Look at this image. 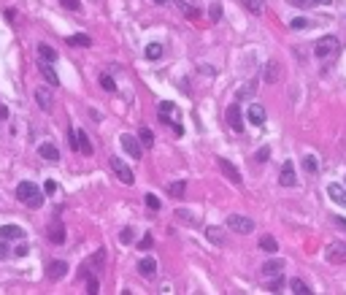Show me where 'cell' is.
<instances>
[{"label":"cell","mask_w":346,"mask_h":295,"mask_svg":"<svg viewBox=\"0 0 346 295\" xmlns=\"http://www.w3.org/2000/svg\"><path fill=\"white\" fill-rule=\"evenodd\" d=\"M90 44H92V38L84 35V33H76V35L68 38V46H90Z\"/></svg>","instance_id":"cell-27"},{"label":"cell","mask_w":346,"mask_h":295,"mask_svg":"<svg viewBox=\"0 0 346 295\" xmlns=\"http://www.w3.org/2000/svg\"><path fill=\"white\" fill-rule=\"evenodd\" d=\"M144 200H146L149 212H160V208H162V203H160V198H157V195H152V192H149V195H146Z\"/></svg>","instance_id":"cell-34"},{"label":"cell","mask_w":346,"mask_h":295,"mask_svg":"<svg viewBox=\"0 0 346 295\" xmlns=\"http://www.w3.org/2000/svg\"><path fill=\"white\" fill-rule=\"evenodd\" d=\"M73 138H76V149L81 154H92V144H90V136L84 130H73Z\"/></svg>","instance_id":"cell-11"},{"label":"cell","mask_w":346,"mask_h":295,"mask_svg":"<svg viewBox=\"0 0 346 295\" xmlns=\"http://www.w3.org/2000/svg\"><path fill=\"white\" fill-rule=\"evenodd\" d=\"M263 271L265 276H281V271H284V260H268V263H263Z\"/></svg>","instance_id":"cell-16"},{"label":"cell","mask_w":346,"mask_h":295,"mask_svg":"<svg viewBox=\"0 0 346 295\" xmlns=\"http://www.w3.org/2000/svg\"><path fill=\"white\" fill-rule=\"evenodd\" d=\"M49 238H52L54 244H62V241H65V230H62V225H52Z\"/></svg>","instance_id":"cell-29"},{"label":"cell","mask_w":346,"mask_h":295,"mask_svg":"<svg viewBox=\"0 0 346 295\" xmlns=\"http://www.w3.org/2000/svg\"><path fill=\"white\" fill-rule=\"evenodd\" d=\"M38 54H41V63H57V52L52 49V46H46V44H41L38 46Z\"/></svg>","instance_id":"cell-22"},{"label":"cell","mask_w":346,"mask_h":295,"mask_svg":"<svg viewBox=\"0 0 346 295\" xmlns=\"http://www.w3.org/2000/svg\"><path fill=\"white\" fill-rule=\"evenodd\" d=\"M154 3H157V6H162V3H168V0H154Z\"/></svg>","instance_id":"cell-51"},{"label":"cell","mask_w":346,"mask_h":295,"mask_svg":"<svg viewBox=\"0 0 346 295\" xmlns=\"http://www.w3.org/2000/svg\"><path fill=\"white\" fill-rule=\"evenodd\" d=\"M303 168L309 171V174H317V168H319V165H317V157H314V154H309V157L303 160Z\"/></svg>","instance_id":"cell-37"},{"label":"cell","mask_w":346,"mask_h":295,"mask_svg":"<svg viewBox=\"0 0 346 295\" xmlns=\"http://www.w3.org/2000/svg\"><path fill=\"white\" fill-rule=\"evenodd\" d=\"M38 71H41V76L52 84V87H57V84H60V79H57V73H54V65H52V63H38Z\"/></svg>","instance_id":"cell-18"},{"label":"cell","mask_w":346,"mask_h":295,"mask_svg":"<svg viewBox=\"0 0 346 295\" xmlns=\"http://www.w3.org/2000/svg\"><path fill=\"white\" fill-rule=\"evenodd\" d=\"M279 184H281V187H295V184H297V179H295V165H292V162H284V165H281Z\"/></svg>","instance_id":"cell-9"},{"label":"cell","mask_w":346,"mask_h":295,"mask_svg":"<svg viewBox=\"0 0 346 295\" xmlns=\"http://www.w3.org/2000/svg\"><path fill=\"white\" fill-rule=\"evenodd\" d=\"M35 100H38V106H41L44 111H52L54 100H52V92L46 90V87H38V90H35Z\"/></svg>","instance_id":"cell-14"},{"label":"cell","mask_w":346,"mask_h":295,"mask_svg":"<svg viewBox=\"0 0 346 295\" xmlns=\"http://www.w3.org/2000/svg\"><path fill=\"white\" fill-rule=\"evenodd\" d=\"M162 57V46L160 44H149L146 46V60H160Z\"/></svg>","instance_id":"cell-30"},{"label":"cell","mask_w":346,"mask_h":295,"mask_svg":"<svg viewBox=\"0 0 346 295\" xmlns=\"http://www.w3.org/2000/svg\"><path fill=\"white\" fill-rule=\"evenodd\" d=\"M87 290H90L92 295H95V292L100 290V284H98V279H95V276H90V274H87Z\"/></svg>","instance_id":"cell-38"},{"label":"cell","mask_w":346,"mask_h":295,"mask_svg":"<svg viewBox=\"0 0 346 295\" xmlns=\"http://www.w3.org/2000/svg\"><path fill=\"white\" fill-rule=\"evenodd\" d=\"M335 225H341V228H346V220H343V217H335Z\"/></svg>","instance_id":"cell-50"},{"label":"cell","mask_w":346,"mask_h":295,"mask_svg":"<svg viewBox=\"0 0 346 295\" xmlns=\"http://www.w3.org/2000/svg\"><path fill=\"white\" fill-rule=\"evenodd\" d=\"M246 116H249V122H251V125H263V122H265V108L263 106H260V103H251L249 106V111H246Z\"/></svg>","instance_id":"cell-13"},{"label":"cell","mask_w":346,"mask_h":295,"mask_svg":"<svg viewBox=\"0 0 346 295\" xmlns=\"http://www.w3.org/2000/svg\"><path fill=\"white\" fill-rule=\"evenodd\" d=\"M289 287H292V292H297V295H309L311 292V287L303 282V279H292V282H289Z\"/></svg>","instance_id":"cell-28"},{"label":"cell","mask_w":346,"mask_h":295,"mask_svg":"<svg viewBox=\"0 0 346 295\" xmlns=\"http://www.w3.org/2000/svg\"><path fill=\"white\" fill-rule=\"evenodd\" d=\"M152 246V233H146L144 238H141V249H149Z\"/></svg>","instance_id":"cell-44"},{"label":"cell","mask_w":346,"mask_h":295,"mask_svg":"<svg viewBox=\"0 0 346 295\" xmlns=\"http://www.w3.org/2000/svg\"><path fill=\"white\" fill-rule=\"evenodd\" d=\"M241 3H243V9H246L249 14H254V17H260V14H263V9H265L263 0H241Z\"/></svg>","instance_id":"cell-25"},{"label":"cell","mask_w":346,"mask_h":295,"mask_svg":"<svg viewBox=\"0 0 346 295\" xmlns=\"http://www.w3.org/2000/svg\"><path fill=\"white\" fill-rule=\"evenodd\" d=\"M9 258V252H6V244H3V238H0V260H6Z\"/></svg>","instance_id":"cell-47"},{"label":"cell","mask_w":346,"mask_h":295,"mask_svg":"<svg viewBox=\"0 0 346 295\" xmlns=\"http://www.w3.org/2000/svg\"><path fill=\"white\" fill-rule=\"evenodd\" d=\"M108 162H111V171H114L116 176H119V182H122V184H133V182H136V176H133L130 165H127L124 160H119V157H111Z\"/></svg>","instance_id":"cell-4"},{"label":"cell","mask_w":346,"mask_h":295,"mask_svg":"<svg viewBox=\"0 0 346 295\" xmlns=\"http://www.w3.org/2000/svg\"><path fill=\"white\" fill-rule=\"evenodd\" d=\"M263 76H265V81H268V84H276L281 79V63H279V60H268Z\"/></svg>","instance_id":"cell-8"},{"label":"cell","mask_w":346,"mask_h":295,"mask_svg":"<svg viewBox=\"0 0 346 295\" xmlns=\"http://www.w3.org/2000/svg\"><path fill=\"white\" fill-rule=\"evenodd\" d=\"M297 9H311V6H322V3H333V0H292Z\"/></svg>","instance_id":"cell-33"},{"label":"cell","mask_w":346,"mask_h":295,"mask_svg":"<svg viewBox=\"0 0 346 295\" xmlns=\"http://www.w3.org/2000/svg\"><path fill=\"white\" fill-rule=\"evenodd\" d=\"M6 19L14 22V19H17V11H14V9H6Z\"/></svg>","instance_id":"cell-48"},{"label":"cell","mask_w":346,"mask_h":295,"mask_svg":"<svg viewBox=\"0 0 346 295\" xmlns=\"http://www.w3.org/2000/svg\"><path fill=\"white\" fill-rule=\"evenodd\" d=\"M44 192H46V195H54V192H57V182L49 179V182L44 184Z\"/></svg>","instance_id":"cell-42"},{"label":"cell","mask_w":346,"mask_h":295,"mask_svg":"<svg viewBox=\"0 0 346 295\" xmlns=\"http://www.w3.org/2000/svg\"><path fill=\"white\" fill-rule=\"evenodd\" d=\"M179 217H182V220H187V222H190V225H198V217H192L190 212H184V208H179V212H176Z\"/></svg>","instance_id":"cell-40"},{"label":"cell","mask_w":346,"mask_h":295,"mask_svg":"<svg viewBox=\"0 0 346 295\" xmlns=\"http://www.w3.org/2000/svg\"><path fill=\"white\" fill-rule=\"evenodd\" d=\"M281 284H284V279H273V282L268 284V290H273V292H276V290H281Z\"/></svg>","instance_id":"cell-45"},{"label":"cell","mask_w":346,"mask_h":295,"mask_svg":"<svg viewBox=\"0 0 346 295\" xmlns=\"http://www.w3.org/2000/svg\"><path fill=\"white\" fill-rule=\"evenodd\" d=\"M257 246H260L263 252H271V255L279 249V244H276V238H273V236H260V244H257Z\"/></svg>","instance_id":"cell-23"},{"label":"cell","mask_w":346,"mask_h":295,"mask_svg":"<svg viewBox=\"0 0 346 295\" xmlns=\"http://www.w3.org/2000/svg\"><path fill=\"white\" fill-rule=\"evenodd\" d=\"M60 3L65 6L68 11H78V9H81V3H78V0H60Z\"/></svg>","instance_id":"cell-41"},{"label":"cell","mask_w":346,"mask_h":295,"mask_svg":"<svg viewBox=\"0 0 346 295\" xmlns=\"http://www.w3.org/2000/svg\"><path fill=\"white\" fill-rule=\"evenodd\" d=\"M208 14H211V19H214V22H219V19H222V6L214 3V6L208 9Z\"/></svg>","instance_id":"cell-39"},{"label":"cell","mask_w":346,"mask_h":295,"mask_svg":"<svg viewBox=\"0 0 346 295\" xmlns=\"http://www.w3.org/2000/svg\"><path fill=\"white\" fill-rule=\"evenodd\" d=\"M0 238H3V241H11V238H25V230H22L19 225H3V228H0Z\"/></svg>","instance_id":"cell-12"},{"label":"cell","mask_w":346,"mask_h":295,"mask_svg":"<svg viewBox=\"0 0 346 295\" xmlns=\"http://www.w3.org/2000/svg\"><path fill=\"white\" fill-rule=\"evenodd\" d=\"M68 274V263H62V260H54L52 266H49V279H62Z\"/></svg>","instance_id":"cell-21"},{"label":"cell","mask_w":346,"mask_h":295,"mask_svg":"<svg viewBox=\"0 0 346 295\" xmlns=\"http://www.w3.org/2000/svg\"><path fill=\"white\" fill-rule=\"evenodd\" d=\"M206 236H208V241L211 244H217V246H222L227 238H225V233L219 230V228H206Z\"/></svg>","instance_id":"cell-24"},{"label":"cell","mask_w":346,"mask_h":295,"mask_svg":"<svg viewBox=\"0 0 346 295\" xmlns=\"http://www.w3.org/2000/svg\"><path fill=\"white\" fill-rule=\"evenodd\" d=\"M17 255H19V258H25V255H27V244H19L17 246Z\"/></svg>","instance_id":"cell-49"},{"label":"cell","mask_w":346,"mask_h":295,"mask_svg":"<svg viewBox=\"0 0 346 295\" xmlns=\"http://www.w3.org/2000/svg\"><path fill=\"white\" fill-rule=\"evenodd\" d=\"M184 190H187V182H173V184H168V192H170L173 198H182Z\"/></svg>","instance_id":"cell-31"},{"label":"cell","mask_w":346,"mask_h":295,"mask_svg":"<svg viewBox=\"0 0 346 295\" xmlns=\"http://www.w3.org/2000/svg\"><path fill=\"white\" fill-rule=\"evenodd\" d=\"M119 141H122V149L127 152L133 160H141V154H144V146L138 144V138H136V136H127V133H124V136L119 138Z\"/></svg>","instance_id":"cell-6"},{"label":"cell","mask_w":346,"mask_h":295,"mask_svg":"<svg viewBox=\"0 0 346 295\" xmlns=\"http://www.w3.org/2000/svg\"><path fill=\"white\" fill-rule=\"evenodd\" d=\"M119 238H122V244H130V241H133V228H124Z\"/></svg>","instance_id":"cell-43"},{"label":"cell","mask_w":346,"mask_h":295,"mask_svg":"<svg viewBox=\"0 0 346 295\" xmlns=\"http://www.w3.org/2000/svg\"><path fill=\"white\" fill-rule=\"evenodd\" d=\"M138 141L144 144V146H152V144H154V136H152V130H149V128H141V133H138Z\"/></svg>","instance_id":"cell-32"},{"label":"cell","mask_w":346,"mask_h":295,"mask_svg":"<svg viewBox=\"0 0 346 295\" xmlns=\"http://www.w3.org/2000/svg\"><path fill=\"white\" fill-rule=\"evenodd\" d=\"M227 228L241 233V236H246V233L254 230V220H249V217H243V214H230L227 217Z\"/></svg>","instance_id":"cell-3"},{"label":"cell","mask_w":346,"mask_h":295,"mask_svg":"<svg viewBox=\"0 0 346 295\" xmlns=\"http://www.w3.org/2000/svg\"><path fill=\"white\" fill-rule=\"evenodd\" d=\"M17 198L22 200V203L33 206V208H38L44 203V192L38 190V184H33V182H19L17 184Z\"/></svg>","instance_id":"cell-1"},{"label":"cell","mask_w":346,"mask_h":295,"mask_svg":"<svg viewBox=\"0 0 346 295\" xmlns=\"http://www.w3.org/2000/svg\"><path fill=\"white\" fill-rule=\"evenodd\" d=\"M157 111H160V119L165 122V125H173L170 114H176V106H173L170 100H162V103H160V108H157Z\"/></svg>","instance_id":"cell-20"},{"label":"cell","mask_w":346,"mask_h":295,"mask_svg":"<svg viewBox=\"0 0 346 295\" xmlns=\"http://www.w3.org/2000/svg\"><path fill=\"white\" fill-rule=\"evenodd\" d=\"M100 87H103L106 92H114V90H116V81L106 73V76H100Z\"/></svg>","instance_id":"cell-35"},{"label":"cell","mask_w":346,"mask_h":295,"mask_svg":"<svg viewBox=\"0 0 346 295\" xmlns=\"http://www.w3.org/2000/svg\"><path fill=\"white\" fill-rule=\"evenodd\" d=\"M325 260L335 263V266H338V263H346V241H333V244H330L325 249Z\"/></svg>","instance_id":"cell-5"},{"label":"cell","mask_w":346,"mask_h":295,"mask_svg":"<svg viewBox=\"0 0 346 295\" xmlns=\"http://www.w3.org/2000/svg\"><path fill=\"white\" fill-rule=\"evenodd\" d=\"M227 125H230L235 133H241L243 130V119H241V111H238V103L227 106Z\"/></svg>","instance_id":"cell-10"},{"label":"cell","mask_w":346,"mask_h":295,"mask_svg":"<svg viewBox=\"0 0 346 295\" xmlns=\"http://www.w3.org/2000/svg\"><path fill=\"white\" fill-rule=\"evenodd\" d=\"M173 3H176L179 9L184 11V17H187V19H198V17H200V11H198V9H192V6H187L184 0H173Z\"/></svg>","instance_id":"cell-26"},{"label":"cell","mask_w":346,"mask_h":295,"mask_svg":"<svg viewBox=\"0 0 346 295\" xmlns=\"http://www.w3.org/2000/svg\"><path fill=\"white\" fill-rule=\"evenodd\" d=\"M338 49H341V44H338L335 35H325V38H319V41L314 44V54H317V57H322V60L338 54Z\"/></svg>","instance_id":"cell-2"},{"label":"cell","mask_w":346,"mask_h":295,"mask_svg":"<svg viewBox=\"0 0 346 295\" xmlns=\"http://www.w3.org/2000/svg\"><path fill=\"white\" fill-rule=\"evenodd\" d=\"M138 274L146 276V279H152L157 274V260L154 258H144V260L138 263Z\"/></svg>","instance_id":"cell-15"},{"label":"cell","mask_w":346,"mask_h":295,"mask_svg":"<svg viewBox=\"0 0 346 295\" xmlns=\"http://www.w3.org/2000/svg\"><path fill=\"white\" fill-rule=\"evenodd\" d=\"M327 195L333 198L338 206H346V190L341 187V184H327Z\"/></svg>","instance_id":"cell-19"},{"label":"cell","mask_w":346,"mask_h":295,"mask_svg":"<svg viewBox=\"0 0 346 295\" xmlns=\"http://www.w3.org/2000/svg\"><path fill=\"white\" fill-rule=\"evenodd\" d=\"M217 165H219V171H222V174H225V176H227V179H230L233 184H241V174H238V168H235L230 160L217 157Z\"/></svg>","instance_id":"cell-7"},{"label":"cell","mask_w":346,"mask_h":295,"mask_svg":"<svg viewBox=\"0 0 346 295\" xmlns=\"http://www.w3.org/2000/svg\"><path fill=\"white\" fill-rule=\"evenodd\" d=\"M38 154H41L44 160H49V162H57L60 160V149L54 144H41V146H38Z\"/></svg>","instance_id":"cell-17"},{"label":"cell","mask_w":346,"mask_h":295,"mask_svg":"<svg viewBox=\"0 0 346 295\" xmlns=\"http://www.w3.org/2000/svg\"><path fill=\"white\" fill-rule=\"evenodd\" d=\"M268 154H271L268 149H263V152H257V157H254V160H257V162H263V160H268Z\"/></svg>","instance_id":"cell-46"},{"label":"cell","mask_w":346,"mask_h":295,"mask_svg":"<svg viewBox=\"0 0 346 295\" xmlns=\"http://www.w3.org/2000/svg\"><path fill=\"white\" fill-rule=\"evenodd\" d=\"M309 25H311V22L306 19V17H295L292 22H289V27H292V30H306Z\"/></svg>","instance_id":"cell-36"}]
</instances>
